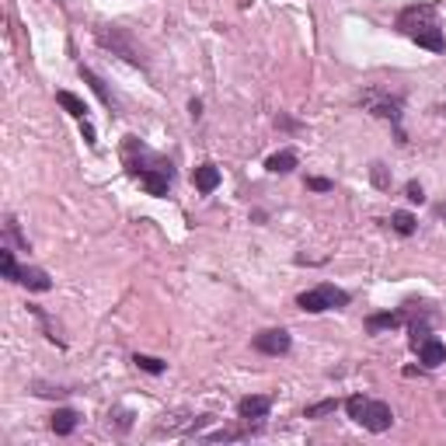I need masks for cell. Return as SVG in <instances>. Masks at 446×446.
Returning a JSON list of instances; mask_svg holds the SVG:
<instances>
[{"label": "cell", "instance_id": "1", "mask_svg": "<svg viewBox=\"0 0 446 446\" xmlns=\"http://www.w3.org/2000/svg\"><path fill=\"white\" fill-rule=\"evenodd\" d=\"M122 164H126V171H129L133 178L147 188V195L164 199V195L171 192V181H175L171 161L161 157V154H154L143 140H136V136H126V140H122Z\"/></svg>", "mask_w": 446, "mask_h": 446}, {"label": "cell", "instance_id": "2", "mask_svg": "<svg viewBox=\"0 0 446 446\" xmlns=\"http://www.w3.org/2000/svg\"><path fill=\"white\" fill-rule=\"evenodd\" d=\"M394 25H398V32L405 39H412L415 46H422L429 53H443L446 49L443 21H440V14H436L433 4H408V7H401V14H398Z\"/></svg>", "mask_w": 446, "mask_h": 446}, {"label": "cell", "instance_id": "3", "mask_svg": "<svg viewBox=\"0 0 446 446\" xmlns=\"http://www.w3.org/2000/svg\"><path fill=\"white\" fill-rule=\"evenodd\" d=\"M346 412H349L353 422H359L369 433H387L394 426V412H391L387 401H373V398L353 394V398H346Z\"/></svg>", "mask_w": 446, "mask_h": 446}, {"label": "cell", "instance_id": "4", "mask_svg": "<svg viewBox=\"0 0 446 446\" xmlns=\"http://www.w3.org/2000/svg\"><path fill=\"white\" fill-rule=\"evenodd\" d=\"M94 42H98L101 49H112L115 56H122L126 63H133V67L147 70V60L140 56V49H136V42H133V32H129V28H119V25H101V28H94Z\"/></svg>", "mask_w": 446, "mask_h": 446}, {"label": "cell", "instance_id": "5", "mask_svg": "<svg viewBox=\"0 0 446 446\" xmlns=\"http://www.w3.org/2000/svg\"><path fill=\"white\" fill-rule=\"evenodd\" d=\"M349 293L346 289H339L335 282H321V286H314V289H303L300 296H296V307L303 310V314H324V310H342V307H349Z\"/></svg>", "mask_w": 446, "mask_h": 446}, {"label": "cell", "instance_id": "6", "mask_svg": "<svg viewBox=\"0 0 446 446\" xmlns=\"http://www.w3.org/2000/svg\"><path fill=\"white\" fill-rule=\"evenodd\" d=\"M359 105H362V108H369L376 119H387V122L398 129V140H401V143H408V140H405V133H401V105H405V98H401V94L369 88L362 98H359Z\"/></svg>", "mask_w": 446, "mask_h": 446}, {"label": "cell", "instance_id": "7", "mask_svg": "<svg viewBox=\"0 0 446 446\" xmlns=\"http://www.w3.org/2000/svg\"><path fill=\"white\" fill-rule=\"evenodd\" d=\"M251 346H255V353H262V356H286L289 346H293V339H289L286 328H265V332H258V335L251 339Z\"/></svg>", "mask_w": 446, "mask_h": 446}, {"label": "cell", "instance_id": "8", "mask_svg": "<svg viewBox=\"0 0 446 446\" xmlns=\"http://www.w3.org/2000/svg\"><path fill=\"white\" fill-rule=\"evenodd\" d=\"M268 412H272V398L268 394H248L237 401V419H248V422H262Z\"/></svg>", "mask_w": 446, "mask_h": 446}, {"label": "cell", "instance_id": "9", "mask_svg": "<svg viewBox=\"0 0 446 446\" xmlns=\"http://www.w3.org/2000/svg\"><path fill=\"white\" fill-rule=\"evenodd\" d=\"M405 324V310H383V314H369L366 317V332L380 335V332H394Z\"/></svg>", "mask_w": 446, "mask_h": 446}, {"label": "cell", "instance_id": "10", "mask_svg": "<svg viewBox=\"0 0 446 446\" xmlns=\"http://www.w3.org/2000/svg\"><path fill=\"white\" fill-rule=\"evenodd\" d=\"M415 353H419V362H426V369H436V366H443L446 362V346L436 339V335H429Z\"/></svg>", "mask_w": 446, "mask_h": 446}, {"label": "cell", "instance_id": "11", "mask_svg": "<svg viewBox=\"0 0 446 446\" xmlns=\"http://www.w3.org/2000/svg\"><path fill=\"white\" fill-rule=\"evenodd\" d=\"M18 282H21V286H28L32 293H49V289H53V279H49V272H42V268H32V265H21V268H18Z\"/></svg>", "mask_w": 446, "mask_h": 446}, {"label": "cell", "instance_id": "12", "mask_svg": "<svg viewBox=\"0 0 446 446\" xmlns=\"http://www.w3.org/2000/svg\"><path fill=\"white\" fill-rule=\"evenodd\" d=\"M192 181H195V188H199L202 195H209V192L220 188V168H216V164H199V168L192 171Z\"/></svg>", "mask_w": 446, "mask_h": 446}, {"label": "cell", "instance_id": "13", "mask_svg": "<svg viewBox=\"0 0 446 446\" xmlns=\"http://www.w3.org/2000/svg\"><path fill=\"white\" fill-rule=\"evenodd\" d=\"M77 419H81V415H77L74 408H56V412L49 415V429H53L56 436H70V433L77 429Z\"/></svg>", "mask_w": 446, "mask_h": 446}, {"label": "cell", "instance_id": "14", "mask_svg": "<svg viewBox=\"0 0 446 446\" xmlns=\"http://www.w3.org/2000/svg\"><path fill=\"white\" fill-rule=\"evenodd\" d=\"M81 77H84V81H88V84H91V91H94V94L101 98V105H105V108H112V112L119 108V101L112 98V91L105 88V81H101V77H98V74H94L91 67H84V63H81Z\"/></svg>", "mask_w": 446, "mask_h": 446}, {"label": "cell", "instance_id": "15", "mask_svg": "<svg viewBox=\"0 0 446 446\" xmlns=\"http://www.w3.org/2000/svg\"><path fill=\"white\" fill-rule=\"evenodd\" d=\"M296 164H300L296 150H279V154H272L265 161V171H272V175H289Z\"/></svg>", "mask_w": 446, "mask_h": 446}, {"label": "cell", "instance_id": "16", "mask_svg": "<svg viewBox=\"0 0 446 446\" xmlns=\"http://www.w3.org/2000/svg\"><path fill=\"white\" fill-rule=\"evenodd\" d=\"M342 405H346V401H339V398H324V401H314V405H307V408H303V419H328V415H335Z\"/></svg>", "mask_w": 446, "mask_h": 446}, {"label": "cell", "instance_id": "17", "mask_svg": "<svg viewBox=\"0 0 446 446\" xmlns=\"http://www.w3.org/2000/svg\"><path fill=\"white\" fill-rule=\"evenodd\" d=\"M56 101H60V105H63V108H67L74 119H88L91 108L81 101V98H77V94H74V91H56Z\"/></svg>", "mask_w": 446, "mask_h": 446}, {"label": "cell", "instance_id": "18", "mask_svg": "<svg viewBox=\"0 0 446 446\" xmlns=\"http://www.w3.org/2000/svg\"><path fill=\"white\" fill-rule=\"evenodd\" d=\"M391 227H394V234H401V237H412V234L419 230V220H415L412 213H405V209H398V213L391 216Z\"/></svg>", "mask_w": 446, "mask_h": 446}, {"label": "cell", "instance_id": "19", "mask_svg": "<svg viewBox=\"0 0 446 446\" xmlns=\"http://www.w3.org/2000/svg\"><path fill=\"white\" fill-rule=\"evenodd\" d=\"M28 314H32V317L39 321V328H42V335H46L49 342H56V346H63V342L56 339V328H53V321H49V314H46V310H42L39 303H28Z\"/></svg>", "mask_w": 446, "mask_h": 446}, {"label": "cell", "instance_id": "20", "mask_svg": "<svg viewBox=\"0 0 446 446\" xmlns=\"http://www.w3.org/2000/svg\"><path fill=\"white\" fill-rule=\"evenodd\" d=\"M133 362H136V366H140L143 373H150V376H161V373L168 369V362H164V359H157V356H143V353H136V356H133Z\"/></svg>", "mask_w": 446, "mask_h": 446}, {"label": "cell", "instance_id": "21", "mask_svg": "<svg viewBox=\"0 0 446 446\" xmlns=\"http://www.w3.org/2000/svg\"><path fill=\"white\" fill-rule=\"evenodd\" d=\"M4 234H7V241H14L21 251H32V244H28V237L21 234V227H18V220H14V216H7V223H4Z\"/></svg>", "mask_w": 446, "mask_h": 446}, {"label": "cell", "instance_id": "22", "mask_svg": "<svg viewBox=\"0 0 446 446\" xmlns=\"http://www.w3.org/2000/svg\"><path fill=\"white\" fill-rule=\"evenodd\" d=\"M18 262H14V251H11V248H7V244H4V248H0V272H4V279H11V282H18Z\"/></svg>", "mask_w": 446, "mask_h": 446}, {"label": "cell", "instance_id": "23", "mask_svg": "<svg viewBox=\"0 0 446 446\" xmlns=\"http://www.w3.org/2000/svg\"><path fill=\"white\" fill-rule=\"evenodd\" d=\"M369 178L376 188H391V175H387V164H380V161H373L369 164Z\"/></svg>", "mask_w": 446, "mask_h": 446}, {"label": "cell", "instance_id": "24", "mask_svg": "<svg viewBox=\"0 0 446 446\" xmlns=\"http://www.w3.org/2000/svg\"><path fill=\"white\" fill-rule=\"evenodd\" d=\"M405 199H408V202H419V206H422V202H426V188H422L419 181H408V185H405Z\"/></svg>", "mask_w": 446, "mask_h": 446}, {"label": "cell", "instance_id": "25", "mask_svg": "<svg viewBox=\"0 0 446 446\" xmlns=\"http://www.w3.org/2000/svg\"><path fill=\"white\" fill-rule=\"evenodd\" d=\"M307 188H310V192H332L335 181L332 178H307Z\"/></svg>", "mask_w": 446, "mask_h": 446}, {"label": "cell", "instance_id": "26", "mask_svg": "<svg viewBox=\"0 0 446 446\" xmlns=\"http://www.w3.org/2000/svg\"><path fill=\"white\" fill-rule=\"evenodd\" d=\"M81 136H84V143H88V147H98V136H94V126H91L88 119H81Z\"/></svg>", "mask_w": 446, "mask_h": 446}, {"label": "cell", "instance_id": "27", "mask_svg": "<svg viewBox=\"0 0 446 446\" xmlns=\"http://www.w3.org/2000/svg\"><path fill=\"white\" fill-rule=\"evenodd\" d=\"M188 112H192V119H199V115H202V101L192 98V101H188Z\"/></svg>", "mask_w": 446, "mask_h": 446}, {"label": "cell", "instance_id": "28", "mask_svg": "<svg viewBox=\"0 0 446 446\" xmlns=\"http://www.w3.org/2000/svg\"><path fill=\"white\" fill-rule=\"evenodd\" d=\"M436 213H440V216H446V202H443V206H440V209H436Z\"/></svg>", "mask_w": 446, "mask_h": 446}]
</instances>
